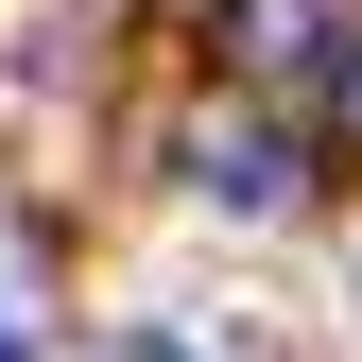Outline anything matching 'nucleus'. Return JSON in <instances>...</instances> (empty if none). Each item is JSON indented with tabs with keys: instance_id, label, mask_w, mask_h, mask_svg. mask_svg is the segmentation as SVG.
<instances>
[{
	"instance_id": "f257e3e1",
	"label": "nucleus",
	"mask_w": 362,
	"mask_h": 362,
	"mask_svg": "<svg viewBox=\"0 0 362 362\" xmlns=\"http://www.w3.org/2000/svg\"><path fill=\"white\" fill-rule=\"evenodd\" d=\"M207 190H224V207H293V139L224 121V139H207Z\"/></svg>"
},
{
	"instance_id": "f03ea898",
	"label": "nucleus",
	"mask_w": 362,
	"mask_h": 362,
	"mask_svg": "<svg viewBox=\"0 0 362 362\" xmlns=\"http://www.w3.org/2000/svg\"><path fill=\"white\" fill-rule=\"evenodd\" d=\"M104 362H190V345H173V328H121V345H104Z\"/></svg>"
},
{
	"instance_id": "7ed1b4c3",
	"label": "nucleus",
	"mask_w": 362,
	"mask_h": 362,
	"mask_svg": "<svg viewBox=\"0 0 362 362\" xmlns=\"http://www.w3.org/2000/svg\"><path fill=\"white\" fill-rule=\"evenodd\" d=\"M0 362H18V345H0Z\"/></svg>"
}]
</instances>
